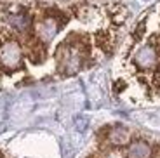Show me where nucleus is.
Wrapping results in <instances>:
<instances>
[{
    "mask_svg": "<svg viewBox=\"0 0 160 158\" xmlns=\"http://www.w3.org/2000/svg\"><path fill=\"white\" fill-rule=\"evenodd\" d=\"M23 51L16 40H7L0 45V66L5 70H16L21 66Z\"/></svg>",
    "mask_w": 160,
    "mask_h": 158,
    "instance_id": "2",
    "label": "nucleus"
},
{
    "mask_svg": "<svg viewBox=\"0 0 160 158\" xmlns=\"http://www.w3.org/2000/svg\"><path fill=\"white\" fill-rule=\"evenodd\" d=\"M134 63L141 70H150L157 64V49L153 45H143L134 54Z\"/></svg>",
    "mask_w": 160,
    "mask_h": 158,
    "instance_id": "4",
    "label": "nucleus"
},
{
    "mask_svg": "<svg viewBox=\"0 0 160 158\" xmlns=\"http://www.w3.org/2000/svg\"><path fill=\"white\" fill-rule=\"evenodd\" d=\"M77 122H78V123H77V129H78V131H84V129H85V120L84 118H78Z\"/></svg>",
    "mask_w": 160,
    "mask_h": 158,
    "instance_id": "8",
    "label": "nucleus"
},
{
    "mask_svg": "<svg viewBox=\"0 0 160 158\" xmlns=\"http://www.w3.org/2000/svg\"><path fill=\"white\" fill-rule=\"evenodd\" d=\"M9 24L18 32H24L30 28V16L28 14H12L9 16Z\"/></svg>",
    "mask_w": 160,
    "mask_h": 158,
    "instance_id": "7",
    "label": "nucleus"
},
{
    "mask_svg": "<svg viewBox=\"0 0 160 158\" xmlns=\"http://www.w3.org/2000/svg\"><path fill=\"white\" fill-rule=\"evenodd\" d=\"M58 30H59V23L54 17H45L37 26V35H38V38L42 42H51L56 37Z\"/></svg>",
    "mask_w": 160,
    "mask_h": 158,
    "instance_id": "5",
    "label": "nucleus"
},
{
    "mask_svg": "<svg viewBox=\"0 0 160 158\" xmlns=\"http://www.w3.org/2000/svg\"><path fill=\"white\" fill-rule=\"evenodd\" d=\"M58 61H59V70L66 75H73L80 70L82 66V61H84V56L77 45L73 44H66L63 47H59L58 51Z\"/></svg>",
    "mask_w": 160,
    "mask_h": 158,
    "instance_id": "1",
    "label": "nucleus"
},
{
    "mask_svg": "<svg viewBox=\"0 0 160 158\" xmlns=\"http://www.w3.org/2000/svg\"><path fill=\"white\" fill-rule=\"evenodd\" d=\"M108 142L112 144V146H125V144H129L131 142V134H129V131L125 129L124 125H115L112 127L108 131Z\"/></svg>",
    "mask_w": 160,
    "mask_h": 158,
    "instance_id": "6",
    "label": "nucleus"
},
{
    "mask_svg": "<svg viewBox=\"0 0 160 158\" xmlns=\"http://www.w3.org/2000/svg\"><path fill=\"white\" fill-rule=\"evenodd\" d=\"M155 150L144 139H134L125 148V158H153Z\"/></svg>",
    "mask_w": 160,
    "mask_h": 158,
    "instance_id": "3",
    "label": "nucleus"
}]
</instances>
